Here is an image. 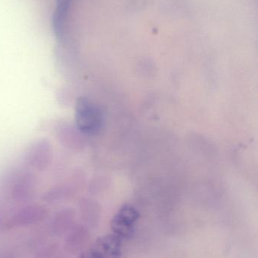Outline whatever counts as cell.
Segmentation results:
<instances>
[{
	"label": "cell",
	"mask_w": 258,
	"mask_h": 258,
	"mask_svg": "<svg viewBox=\"0 0 258 258\" xmlns=\"http://www.w3.org/2000/svg\"><path fill=\"white\" fill-rule=\"evenodd\" d=\"M76 119L78 128L86 135H95L102 127L101 111L96 105L86 98H80L77 101Z\"/></svg>",
	"instance_id": "2"
},
{
	"label": "cell",
	"mask_w": 258,
	"mask_h": 258,
	"mask_svg": "<svg viewBox=\"0 0 258 258\" xmlns=\"http://www.w3.org/2000/svg\"><path fill=\"white\" fill-rule=\"evenodd\" d=\"M125 240L119 233L111 230V233L98 238L79 258H120Z\"/></svg>",
	"instance_id": "1"
},
{
	"label": "cell",
	"mask_w": 258,
	"mask_h": 258,
	"mask_svg": "<svg viewBox=\"0 0 258 258\" xmlns=\"http://www.w3.org/2000/svg\"><path fill=\"white\" fill-rule=\"evenodd\" d=\"M72 0H57V7L53 18V30L58 38L63 37L67 16Z\"/></svg>",
	"instance_id": "5"
},
{
	"label": "cell",
	"mask_w": 258,
	"mask_h": 258,
	"mask_svg": "<svg viewBox=\"0 0 258 258\" xmlns=\"http://www.w3.org/2000/svg\"><path fill=\"white\" fill-rule=\"evenodd\" d=\"M47 216L46 209L39 206H30L18 211L10 220L12 227H23L42 221Z\"/></svg>",
	"instance_id": "4"
},
{
	"label": "cell",
	"mask_w": 258,
	"mask_h": 258,
	"mask_svg": "<svg viewBox=\"0 0 258 258\" xmlns=\"http://www.w3.org/2000/svg\"><path fill=\"white\" fill-rule=\"evenodd\" d=\"M82 235L83 231L80 227L73 229L72 231H70L65 239V248L68 251L74 252L79 249L82 244Z\"/></svg>",
	"instance_id": "8"
},
{
	"label": "cell",
	"mask_w": 258,
	"mask_h": 258,
	"mask_svg": "<svg viewBox=\"0 0 258 258\" xmlns=\"http://www.w3.org/2000/svg\"><path fill=\"white\" fill-rule=\"evenodd\" d=\"M74 216L70 209L59 212L53 221V229L56 235H62L71 230Z\"/></svg>",
	"instance_id": "7"
},
{
	"label": "cell",
	"mask_w": 258,
	"mask_h": 258,
	"mask_svg": "<svg viewBox=\"0 0 258 258\" xmlns=\"http://www.w3.org/2000/svg\"><path fill=\"white\" fill-rule=\"evenodd\" d=\"M51 156V150L48 143L40 142L36 144L30 150L28 160L33 167L42 168L47 166Z\"/></svg>",
	"instance_id": "6"
},
{
	"label": "cell",
	"mask_w": 258,
	"mask_h": 258,
	"mask_svg": "<svg viewBox=\"0 0 258 258\" xmlns=\"http://www.w3.org/2000/svg\"><path fill=\"white\" fill-rule=\"evenodd\" d=\"M139 216V212L136 208L130 205H125L112 218L111 230L119 233L127 240L133 234Z\"/></svg>",
	"instance_id": "3"
}]
</instances>
